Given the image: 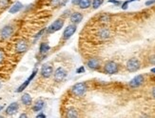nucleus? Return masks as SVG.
Returning <instances> with one entry per match:
<instances>
[{
	"mask_svg": "<svg viewBox=\"0 0 155 118\" xmlns=\"http://www.w3.org/2000/svg\"><path fill=\"white\" fill-rule=\"evenodd\" d=\"M53 74V68L51 64H45L42 66L41 69V75L45 78H49Z\"/></svg>",
	"mask_w": 155,
	"mask_h": 118,
	"instance_id": "9",
	"label": "nucleus"
},
{
	"mask_svg": "<svg viewBox=\"0 0 155 118\" xmlns=\"http://www.w3.org/2000/svg\"><path fill=\"white\" fill-rule=\"evenodd\" d=\"M20 117H28V115H27V114H24V113H23V114H21V115H20Z\"/></svg>",
	"mask_w": 155,
	"mask_h": 118,
	"instance_id": "36",
	"label": "nucleus"
},
{
	"mask_svg": "<svg viewBox=\"0 0 155 118\" xmlns=\"http://www.w3.org/2000/svg\"><path fill=\"white\" fill-rule=\"evenodd\" d=\"M13 27L10 25H7L0 31V36H1L2 39H8L13 35Z\"/></svg>",
	"mask_w": 155,
	"mask_h": 118,
	"instance_id": "6",
	"label": "nucleus"
},
{
	"mask_svg": "<svg viewBox=\"0 0 155 118\" xmlns=\"http://www.w3.org/2000/svg\"><path fill=\"white\" fill-rule=\"evenodd\" d=\"M49 50V45L47 43V42H43V43H41V45H40V48H39V52H40V53H42V54H46L48 52Z\"/></svg>",
	"mask_w": 155,
	"mask_h": 118,
	"instance_id": "18",
	"label": "nucleus"
},
{
	"mask_svg": "<svg viewBox=\"0 0 155 118\" xmlns=\"http://www.w3.org/2000/svg\"><path fill=\"white\" fill-rule=\"evenodd\" d=\"M83 72H85L84 66H81V67H79V68L76 70V74H83Z\"/></svg>",
	"mask_w": 155,
	"mask_h": 118,
	"instance_id": "24",
	"label": "nucleus"
},
{
	"mask_svg": "<svg viewBox=\"0 0 155 118\" xmlns=\"http://www.w3.org/2000/svg\"><path fill=\"white\" fill-rule=\"evenodd\" d=\"M104 71L108 74H115L119 71V66L114 61H109L104 66Z\"/></svg>",
	"mask_w": 155,
	"mask_h": 118,
	"instance_id": "1",
	"label": "nucleus"
},
{
	"mask_svg": "<svg viewBox=\"0 0 155 118\" xmlns=\"http://www.w3.org/2000/svg\"><path fill=\"white\" fill-rule=\"evenodd\" d=\"M45 31H46V29H43V30H41V31H40L39 32L37 33V35H36L34 36V42H35V41H37L38 39H39V38L41 37V35H43V33H44V32H45Z\"/></svg>",
	"mask_w": 155,
	"mask_h": 118,
	"instance_id": "23",
	"label": "nucleus"
},
{
	"mask_svg": "<svg viewBox=\"0 0 155 118\" xmlns=\"http://www.w3.org/2000/svg\"><path fill=\"white\" fill-rule=\"evenodd\" d=\"M81 0H71V3H73V5H79Z\"/></svg>",
	"mask_w": 155,
	"mask_h": 118,
	"instance_id": "31",
	"label": "nucleus"
},
{
	"mask_svg": "<svg viewBox=\"0 0 155 118\" xmlns=\"http://www.w3.org/2000/svg\"><path fill=\"white\" fill-rule=\"evenodd\" d=\"M3 108H4V106H0V110H2Z\"/></svg>",
	"mask_w": 155,
	"mask_h": 118,
	"instance_id": "37",
	"label": "nucleus"
},
{
	"mask_svg": "<svg viewBox=\"0 0 155 118\" xmlns=\"http://www.w3.org/2000/svg\"><path fill=\"white\" fill-rule=\"evenodd\" d=\"M29 49V44L26 40H19L15 45V50L18 53H24Z\"/></svg>",
	"mask_w": 155,
	"mask_h": 118,
	"instance_id": "8",
	"label": "nucleus"
},
{
	"mask_svg": "<svg viewBox=\"0 0 155 118\" xmlns=\"http://www.w3.org/2000/svg\"><path fill=\"white\" fill-rule=\"evenodd\" d=\"M151 71L152 72V74H155V68H152V69L151 70Z\"/></svg>",
	"mask_w": 155,
	"mask_h": 118,
	"instance_id": "35",
	"label": "nucleus"
},
{
	"mask_svg": "<svg viewBox=\"0 0 155 118\" xmlns=\"http://www.w3.org/2000/svg\"><path fill=\"white\" fill-rule=\"evenodd\" d=\"M82 19H83V14H80V13H74V14H73L70 15V20L74 24L80 23V22L82 21Z\"/></svg>",
	"mask_w": 155,
	"mask_h": 118,
	"instance_id": "14",
	"label": "nucleus"
},
{
	"mask_svg": "<svg viewBox=\"0 0 155 118\" xmlns=\"http://www.w3.org/2000/svg\"><path fill=\"white\" fill-rule=\"evenodd\" d=\"M18 109H19V104L17 102H13L12 104H10V106L6 109V114L13 115L18 110Z\"/></svg>",
	"mask_w": 155,
	"mask_h": 118,
	"instance_id": "12",
	"label": "nucleus"
},
{
	"mask_svg": "<svg viewBox=\"0 0 155 118\" xmlns=\"http://www.w3.org/2000/svg\"><path fill=\"white\" fill-rule=\"evenodd\" d=\"M141 64L140 61L137 58H130L128 62H127V70L130 72H135L140 69Z\"/></svg>",
	"mask_w": 155,
	"mask_h": 118,
	"instance_id": "3",
	"label": "nucleus"
},
{
	"mask_svg": "<svg viewBox=\"0 0 155 118\" xmlns=\"http://www.w3.org/2000/svg\"><path fill=\"white\" fill-rule=\"evenodd\" d=\"M143 83H144V76L142 74H139V75L135 76L134 78H132V79L130 81V86L131 88H138V87H140Z\"/></svg>",
	"mask_w": 155,
	"mask_h": 118,
	"instance_id": "10",
	"label": "nucleus"
},
{
	"mask_svg": "<svg viewBox=\"0 0 155 118\" xmlns=\"http://www.w3.org/2000/svg\"><path fill=\"white\" fill-rule=\"evenodd\" d=\"M77 116H78V114H77L76 110L73 109H70L67 111V117L73 118V117H77Z\"/></svg>",
	"mask_w": 155,
	"mask_h": 118,
	"instance_id": "21",
	"label": "nucleus"
},
{
	"mask_svg": "<svg viewBox=\"0 0 155 118\" xmlns=\"http://www.w3.org/2000/svg\"><path fill=\"white\" fill-rule=\"evenodd\" d=\"M88 67L91 70H96L100 67V60L98 58H91L90 60L88 61Z\"/></svg>",
	"mask_w": 155,
	"mask_h": 118,
	"instance_id": "13",
	"label": "nucleus"
},
{
	"mask_svg": "<svg viewBox=\"0 0 155 118\" xmlns=\"http://www.w3.org/2000/svg\"><path fill=\"white\" fill-rule=\"evenodd\" d=\"M8 3L9 0H0V6L1 7H6Z\"/></svg>",
	"mask_w": 155,
	"mask_h": 118,
	"instance_id": "25",
	"label": "nucleus"
},
{
	"mask_svg": "<svg viewBox=\"0 0 155 118\" xmlns=\"http://www.w3.org/2000/svg\"><path fill=\"white\" fill-rule=\"evenodd\" d=\"M22 8H23V5H22L21 2H15L12 8L10 9V14H16V13H18L20 10H22Z\"/></svg>",
	"mask_w": 155,
	"mask_h": 118,
	"instance_id": "16",
	"label": "nucleus"
},
{
	"mask_svg": "<svg viewBox=\"0 0 155 118\" xmlns=\"http://www.w3.org/2000/svg\"><path fill=\"white\" fill-rule=\"evenodd\" d=\"M91 5V0H81L78 6L81 9H88Z\"/></svg>",
	"mask_w": 155,
	"mask_h": 118,
	"instance_id": "20",
	"label": "nucleus"
},
{
	"mask_svg": "<svg viewBox=\"0 0 155 118\" xmlns=\"http://www.w3.org/2000/svg\"><path fill=\"white\" fill-rule=\"evenodd\" d=\"M100 20L102 22H107V21L109 20V15H104V16H102V17L100 18Z\"/></svg>",
	"mask_w": 155,
	"mask_h": 118,
	"instance_id": "27",
	"label": "nucleus"
},
{
	"mask_svg": "<svg viewBox=\"0 0 155 118\" xmlns=\"http://www.w3.org/2000/svg\"><path fill=\"white\" fill-rule=\"evenodd\" d=\"M37 70H35V71H32V74H31V76L29 77V78H28V79L23 83V84H22V85L17 89H16V92H23L24 91V89L28 87V85H29V84L31 83V81L32 80V79H34V76L36 75V74H37Z\"/></svg>",
	"mask_w": 155,
	"mask_h": 118,
	"instance_id": "11",
	"label": "nucleus"
},
{
	"mask_svg": "<svg viewBox=\"0 0 155 118\" xmlns=\"http://www.w3.org/2000/svg\"><path fill=\"white\" fill-rule=\"evenodd\" d=\"M149 62H151V64H153V65H155V55L151 56V58H149Z\"/></svg>",
	"mask_w": 155,
	"mask_h": 118,
	"instance_id": "30",
	"label": "nucleus"
},
{
	"mask_svg": "<svg viewBox=\"0 0 155 118\" xmlns=\"http://www.w3.org/2000/svg\"><path fill=\"white\" fill-rule=\"evenodd\" d=\"M103 2H104V0H93V1H92V8L93 9H98L103 4Z\"/></svg>",
	"mask_w": 155,
	"mask_h": 118,
	"instance_id": "22",
	"label": "nucleus"
},
{
	"mask_svg": "<svg viewBox=\"0 0 155 118\" xmlns=\"http://www.w3.org/2000/svg\"><path fill=\"white\" fill-rule=\"evenodd\" d=\"M109 3H112L114 5H120L121 4V2L120 1H117V0H109Z\"/></svg>",
	"mask_w": 155,
	"mask_h": 118,
	"instance_id": "28",
	"label": "nucleus"
},
{
	"mask_svg": "<svg viewBox=\"0 0 155 118\" xmlns=\"http://www.w3.org/2000/svg\"><path fill=\"white\" fill-rule=\"evenodd\" d=\"M3 59H4V54H3V53H2V52H0V63L2 62Z\"/></svg>",
	"mask_w": 155,
	"mask_h": 118,
	"instance_id": "32",
	"label": "nucleus"
},
{
	"mask_svg": "<svg viewBox=\"0 0 155 118\" xmlns=\"http://www.w3.org/2000/svg\"><path fill=\"white\" fill-rule=\"evenodd\" d=\"M153 4H155V0H148V1L146 2L147 6H151V5H153Z\"/></svg>",
	"mask_w": 155,
	"mask_h": 118,
	"instance_id": "29",
	"label": "nucleus"
},
{
	"mask_svg": "<svg viewBox=\"0 0 155 118\" xmlns=\"http://www.w3.org/2000/svg\"><path fill=\"white\" fill-rule=\"evenodd\" d=\"M76 30H77V27H76L75 24L69 25L67 28H66L64 32H63V39H64V40H68L69 38H70L75 33Z\"/></svg>",
	"mask_w": 155,
	"mask_h": 118,
	"instance_id": "5",
	"label": "nucleus"
},
{
	"mask_svg": "<svg viewBox=\"0 0 155 118\" xmlns=\"http://www.w3.org/2000/svg\"><path fill=\"white\" fill-rule=\"evenodd\" d=\"M37 117H46V115H45V114H43V113H40V114H38V115H37Z\"/></svg>",
	"mask_w": 155,
	"mask_h": 118,
	"instance_id": "33",
	"label": "nucleus"
},
{
	"mask_svg": "<svg viewBox=\"0 0 155 118\" xmlns=\"http://www.w3.org/2000/svg\"><path fill=\"white\" fill-rule=\"evenodd\" d=\"M129 4H130V1L124 2L123 4H122V9H123V10H127V9H128V7H129Z\"/></svg>",
	"mask_w": 155,
	"mask_h": 118,
	"instance_id": "26",
	"label": "nucleus"
},
{
	"mask_svg": "<svg viewBox=\"0 0 155 118\" xmlns=\"http://www.w3.org/2000/svg\"><path fill=\"white\" fill-rule=\"evenodd\" d=\"M21 102L26 106H30L32 103V98L29 93H24L21 97Z\"/></svg>",
	"mask_w": 155,
	"mask_h": 118,
	"instance_id": "15",
	"label": "nucleus"
},
{
	"mask_svg": "<svg viewBox=\"0 0 155 118\" xmlns=\"http://www.w3.org/2000/svg\"><path fill=\"white\" fill-rule=\"evenodd\" d=\"M152 96L155 98V88H153V89H152Z\"/></svg>",
	"mask_w": 155,
	"mask_h": 118,
	"instance_id": "34",
	"label": "nucleus"
},
{
	"mask_svg": "<svg viewBox=\"0 0 155 118\" xmlns=\"http://www.w3.org/2000/svg\"><path fill=\"white\" fill-rule=\"evenodd\" d=\"M44 106H45L44 101L43 100H38L35 102L34 107H32V110H34V111H40L44 108Z\"/></svg>",
	"mask_w": 155,
	"mask_h": 118,
	"instance_id": "17",
	"label": "nucleus"
},
{
	"mask_svg": "<svg viewBox=\"0 0 155 118\" xmlns=\"http://www.w3.org/2000/svg\"><path fill=\"white\" fill-rule=\"evenodd\" d=\"M86 91H87V85L84 82L77 83L71 88V92H73V93L76 95V96H82V95H84Z\"/></svg>",
	"mask_w": 155,
	"mask_h": 118,
	"instance_id": "2",
	"label": "nucleus"
},
{
	"mask_svg": "<svg viewBox=\"0 0 155 118\" xmlns=\"http://www.w3.org/2000/svg\"><path fill=\"white\" fill-rule=\"evenodd\" d=\"M63 26H64V20L59 18V19L55 20L51 26L47 28L46 30H47L48 33H53V32H57V31L62 29Z\"/></svg>",
	"mask_w": 155,
	"mask_h": 118,
	"instance_id": "4",
	"label": "nucleus"
},
{
	"mask_svg": "<svg viewBox=\"0 0 155 118\" xmlns=\"http://www.w3.org/2000/svg\"><path fill=\"white\" fill-rule=\"evenodd\" d=\"M67 76V71L65 69H63L62 67H59V68L54 71L53 74V77H54V80L60 82L65 79V77Z\"/></svg>",
	"mask_w": 155,
	"mask_h": 118,
	"instance_id": "7",
	"label": "nucleus"
},
{
	"mask_svg": "<svg viewBox=\"0 0 155 118\" xmlns=\"http://www.w3.org/2000/svg\"><path fill=\"white\" fill-rule=\"evenodd\" d=\"M132 1H136V0H130V2H132Z\"/></svg>",
	"mask_w": 155,
	"mask_h": 118,
	"instance_id": "38",
	"label": "nucleus"
},
{
	"mask_svg": "<svg viewBox=\"0 0 155 118\" xmlns=\"http://www.w3.org/2000/svg\"><path fill=\"white\" fill-rule=\"evenodd\" d=\"M99 36H100L102 39H108V38H109V36H110V32H109V31L108 30V29H102L100 32H99Z\"/></svg>",
	"mask_w": 155,
	"mask_h": 118,
	"instance_id": "19",
	"label": "nucleus"
}]
</instances>
